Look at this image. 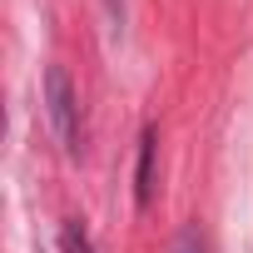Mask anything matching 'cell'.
Here are the masks:
<instances>
[{
  "instance_id": "1",
  "label": "cell",
  "mask_w": 253,
  "mask_h": 253,
  "mask_svg": "<svg viewBox=\"0 0 253 253\" xmlns=\"http://www.w3.org/2000/svg\"><path fill=\"white\" fill-rule=\"evenodd\" d=\"M45 114H50L55 139L75 154L80 149V99H75V84H70V75L60 65L45 70Z\"/></svg>"
},
{
  "instance_id": "2",
  "label": "cell",
  "mask_w": 253,
  "mask_h": 253,
  "mask_svg": "<svg viewBox=\"0 0 253 253\" xmlns=\"http://www.w3.org/2000/svg\"><path fill=\"white\" fill-rule=\"evenodd\" d=\"M154 149H159V134L144 129V139H139V179H134V199H139V209L154 199Z\"/></svg>"
},
{
  "instance_id": "3",
  "label": "cell",
  "mask_w": 253,
  "mask_h": 253,
  "mask_svg": "<svg viewBox=\"0 0 253 253\" xmlns=\"http://www.w3.org/2000/svg\"><path fill=\"white\" fill-rule=\"evenodd\" d=\"M60 248H65V253H94V243L80 233V223H65V228H60Z\"/></svg>"
},
{
  "instance_id": "4",
  "label": "cell",
  "mask_w": 253,
  "mask_h": 253,
  "mask_svg": "<svg viewBox=\"0 0 253 253\" xmlns=\"http://www.w3.org/2000/svg\"><path fill=\"white\" fill-rule=\"evenodd\" d=\"M174 253H199V243H194V238H189V233H184V238H179V248H174Z\"/></svg>"
}]
</instances>
